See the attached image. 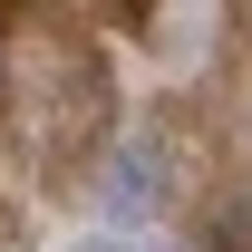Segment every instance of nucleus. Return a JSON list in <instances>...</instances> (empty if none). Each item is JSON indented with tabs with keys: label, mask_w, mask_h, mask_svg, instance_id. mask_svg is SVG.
<instances>
[{
	"label": "nucleus",
	"mask_w": 252,
	"mask_h": 252,
	"mask_svg": "<svg viewBox=\"0 0 252 252\" xmlns=\"http://www.w3.org/2000/svg\"><path fill=\"white\" fill-rule=\"evenodd\" d=\"M97 204H107V223H136V214H156V204H165V156H156V146H126V156L107 165Z\"/></svg>",
	"instance_id": "f257e3e1"
},
{
	"label": "nucleus",
	"mask_w": 252,
	"mask_h": 252,
	"mask_svg": "<svg viewBox=\"0 0 252 252\" xmlns=\"http://www.w3.org/2000/svg\"><path fill=\"white\" fill-rule=\"evenodd\" d=\"M88 252H136V243H88Z\"/></svg>",
	"instance_id": "f03ea898"
}]
</instances>
